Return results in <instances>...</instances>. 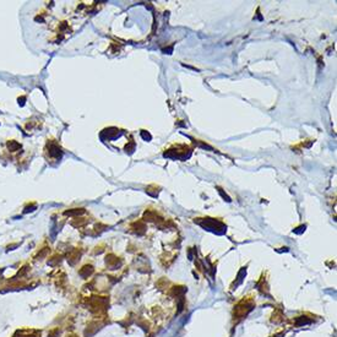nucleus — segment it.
Segmentation results:
<instances>
[{
	"mask_svg": "<svg viewBox=\"0 0 337 337\" xmlns=\"http://www.w3.org/2000/svg\"><path fill=\"white\" fill-rule=\"evenodd\" d=\"M199 223L203 227L209 229V231H213V232H218V229H221V232L223 233L226 231V226L221 222L216 221V219H212V218H205L203 221H199ZM219 233V232H218Z\"/></svg>",
	"mask_w": 337,
	"mask_h": 337,
	"instance_id": "obj_1",
	"label": "nucleus"
},
{
	"mask_svg": "<svg viewBox=\"0 0 337 337\" xmlns=\"http://www.w3.org/2000/svg\"><path fill=\"white\" fill-rule=\"evenodd\" d=\"M310 324H311V320L305 316H298L295 319V325L297 326H304V325H310Z\"/></svg>",
	"mask_w": 337,
	"mask_h": 337,
	"instance_id": "obj_2",
	"label": "nucleus"
},
{
	"mask_svg": "<svg viewBox=\"0 0 337 337\" xmlns=\"http://www.w3.org/2000/svg\"><path fill=\"white\" fill-rule=\"evenodd\" d=\"M92 271H93L92 266H85L84 268H82V270L80 271V275H81L82 277H88L89 275L92 273Z\"/></svg>",
	"mask_w": 337,
	"mask_h": 337,
	"instance_id": "obj_3",
	"label": "nucleus"
},
{
	"mask_svg": "<svg viewBox=\"0 0 337 337\" xmlns=\"http://www.w3.org/2000/svg\"><path fill=\"white\" fill-rule=\"evenodd\" d=\"M272 337H283V333H278V335H275Z\"/></svg>",
	"mask_w": 337,
	"mask_h": 337,
	"instance_id": "obj_4",
	"label": "nucleus"
}]
</instances>
